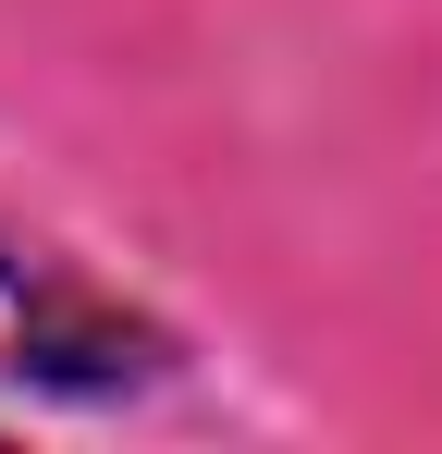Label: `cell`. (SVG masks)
Wrapping results in <instances>:
<instances>
[{
    "instance_id": "6da1fadb",
    "label": "cell",
    "mask_w": 442,
    "mask_h": 454,
    "mask_svg": "<svg viewBox=\"0 0 442 454\" xmlns=\"http://www.w3.org/2000/svg\"><path fill=\"white\" fill-rule=\"evenodd\" d=\"M172 369H185L172 319H147L136 295L86 283L74 258L0 233V393H37V405H123V393H160Z\"/></svg>"
}]
</instances>
